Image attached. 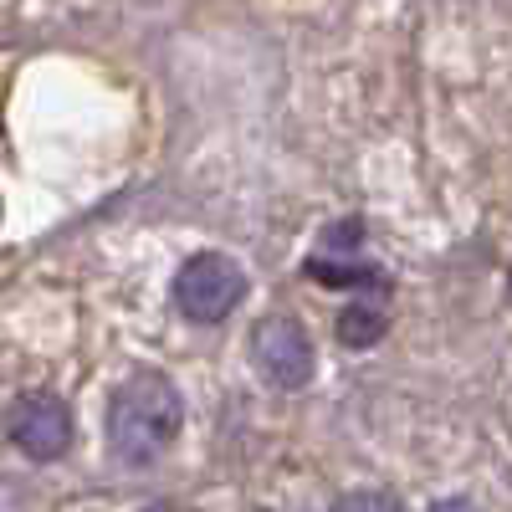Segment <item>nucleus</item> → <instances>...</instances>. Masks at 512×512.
Listing matches in <instances>:
<instances>
[{"instance_id":"obj_1","label":"nucleus","mask_w":512,"mask_h":512,"mask_svg":"<svg viewBox=\"0 0 512 512\" xmlns=\"http://www.w3.org/2000/svg\"><path fill=\"white\" fill-rule=\"evenodd\" d=\"M185 425L180 390L154 369H134L108 400V451L123 466H154Z\"/></svg>"},{"instance_id":"obj_2","label":"nucleus","mask_w":512,"mask_h":512,"mask_svg":"<svg viewBox=\"0 0 512 512\" xmlns=\"http://www.w3.org/2000/svg\"><path fill=\"white\" fill-rule=\"evenodd\" d=\"M241 297H246V272L226 251H195L175 272V308L190 323H221L226 313L241 308Z\"/></svg>"},{"instance_id":"obj_3","label":"nucleus","mask_w":512,"mask_h":512,"mask_svg":"<svg viewBox=\"0 0 512 512\" xmlns=\"http://www.w3.org/2000/svg\"><path fill=\"white\" fill-rule=\"evenodd\" d=\"M251 359L272 384H282V390H303L313 379V364H318L308 328L287 313H272L251 328Z\"/></svg>"},{"instance_id":"obj_4","label":"nucleus","mask_w":512,"mask_h":512,"mask_svg":"<svg viewBox=\"0 0 512 512\" xmlns=\"http://www.w3.org/2000/svg\"><path fill=\"white\" fill-rule=\"evenodd\" d=\"M6 436L31 461H57L72 446V415L57 395H21L6 410Z\"/></svg>"},{"instance_id":"obj_5","label":"nucleus","mask_w":512,"mask_h":512,"mask_svg":"<svg viewBox=\"0 0 512 512\" xmlns=\"http://www.w3.org/2000/svg\"><path fill=\"white\" fill-rule=\"evenodd\" d=\"M379 333H384V313L369 303H354L349 313H338V344L369 349V344H379Z\"/></svg>"},{"instance_id":"obj_6","label":"nucleus","mask_w":512,"mask_h":512,"mask_svg":"<svg viewBox=\"0 0 512 512\" xmlns=\"http://www.w3.org/2000/svg\"><path fill=\"white\" fill-rule=\"evenodd\" d=\"M308 272L328 287H384L379 267H349V262H328V256H313Z\"/></svg>"},{"instance_id":"obj_7","label":"nucleus","mask_w":512,"mask_h":512,"mask_svg":"<svg viewBox=\"0 0 512 512\" xmlns=\"http://www.w3.org/2000/svg\"><path fill=\"white\" fill-rule=\"evenodd\" d=\"M354 246H359V221L328 226V236H323V251H354Z\"/></svg>"}]
</instances>
